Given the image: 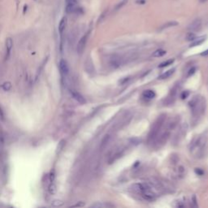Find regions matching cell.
Listing matches in <instances>:
<instances>
[{
	"label": "cell",
	"mask_w": 208,
	"mask_h": 208,
	"mask_svg": "<svg viewBox=\"0 0 208 208\" xmlns=\"http://www.w3.org/2000/svg\"><path fill=\"white\" fill-rule=\"evenodd\" d=\"M72 93V97L74 98L75 100H77V101L80 103V104H85L86 103V100L85 99V98L80 94V93H79L78 92H76V91H72L71 92Z\"/></svg>",
	"instance_id": "obj_10"
},
{
	"label": "cell",
	"mask_w": 208,
	"mask_h": 208,
	"mask_svg": "<svg viewBox=\"0 0 208 208\" xmlns=\"http://www.w3.org/2000/svg\"><path fill=\"white\" fill-rule=\"evenodd\" d=\"M88 36H89V33H86V34H85L80 39V41L77 44V53L79 54V55H81L84 51V50H85V48Z\"/></svg>",
	"instance_id": "obj_5"
},
{
	"label": "cell",
	"mask_w": 208,
	"mask_h": 208,
	"mask_svg": "<svg viewBox=\"0 0 208 208\" xmlns=\"http://www.w3.org/2000/svg\"><path fill=\"white\" fill-rule=\"evenodd\" d=\"M204 100L198 97H194L190 102V106L192 108V112L194 116L200 115L204 111Z\"/></svg>",
	"instance_id": "obj_2"
},
{
	"label": "cell",
	"mask_w": 208,
	"mask_h": 208,
	"mask_svg": "<svg viewBox=\"0 0 208 208\" xmlns=\"http://www.w3.org/2000/svg\"><path fill=\"white\" fill-rule=\"evenodd\" d=\"M64 141L63 140V141H61V142H60L59 143V146H58V147H57V152H59L60 150H62V148H63V146H64Z\"/></svg>",
	"instance_id": "obj_28"
},
{
	"label": "cell",
	"mask_w": 208,
	"mask_h": 208,
	"mask_svg": "<svg viewBox=\"0 0 208 208\" xmlns=\"http://www.w3.org/2000/svg\"><path fill=\"white\" fill-rule=\"evenodd\" d=\"M195 39V34L193 33V32H190L187 34L186 36V40L187 41H193V40Z\"/></svg>",
	"instance_id": "obj_26"
},
{
	"label": "cell",
	"mask_w": 208,
	"mask_h": 208,
	"mask_svg": "<svg viewBox=\"0 0 208 208\" xmlns=\"http://www.w3.org/2000/svg\"><path fill=\"white\" fill-rule=\"evenodd\" d=\"M12 46H13L12 39L11 37H8L6 40V56H5L6 59H8L9 58L11 49H12Z\"/></svg>",
	"instance_id": "obj_8"
},
{
	"label": "cell",
	"mask_w": 208,
	"mask_h": 208,
	"mask_svg": "<svg viewBox=\"0 0 208 208\" xmlns=\"http://www.w3.org/2000/svg\"><path fill=\"white\" fill-rule=\"evenodd\" d=\"M85 206V203H81V202H80L79 203H77V204H75V205H73L72 206L73 207H77V206Z\"/></svg>",
	"instance_id": "obj_29"
},
{
	"label": "cell",
	"mask_w": 208,
	"mask_h": 208,
	"mask_svg": "<svg viewBox=\"0 0 208 208\" xmlns=\"http://www.w3.org/2000/svg\"><path fill=\"white\" fill-rule=\"evenodd\" d=\"M77 1L76 0H72V2L66 3V12L67 13H72L75 12L77 10Z\"/></svg>",
	"instance_id": "obj_9"
},
{
	"label": "cell",
	"mask_w": 208,
	"mask_h": 208,
	"mask_svg": "<svg viewBox=\"0 0 208 208\" xmlns=\"http://www.w3.org/2000/svg\"><path fill=\"white\" fill-rule=\"evenodd\" d=\"M165 119H166V115L163 114V115H160L159 118L156 119V121L154 123L152 129L150 131L149 136H148V142L149 143H153L154 141H155L156 138L159 137V131L162 128L163 124L165 122Z\"/></svg>",
	"instance_id": "obj_1"
},
{
	"label": "cell",
	"mask_w": 208,
	"mask_h": 208,
	"mask_svg": "<svg viewBox=\"0 0 208 208\" xmlns=\"http://www.w3.org/2000/svg\"><path fill=\"white\" fill-rule=\"evenodd\" d=\"M169 137H170V132H169V130H167L163 133L161 134V135L159 137H157L156 140H155L156 141V146H157V147H160V146H163L167 142V139L169 138Z\"/></svg>",
	"instance_id": "obj_4"
},
{
	"label": "cell",
	"mask_w": 208,
	"mask_h": 208,
	"mask_svg": "<svg viewBox=\"0 0 208 208\" xmlns=\"http://www.w3.org/2000/svg\"><path fill=\"white\" fill-rule=\"evenodd\" d=\"M67 23H68V19H67L66 16H64V17L61 19V21H59V27H58L59 32L60 34H62V33H64V31L65 30L66 26H67Z\"/></svg>",
	"instance_id": "obj_13"
},
{
	"label": "cell",
	"mask_w": 208,
	"mask_h": 208,
	"mask_svg": "<svg viewBox=\"0 0 208 208\" xmlns=\"http://www.w3.org/2000/svg\"><path fill=\"white\" fill-rule=\"evenodd\" d=\"M206 144V140L205 137H198L196 142L193 143V147H192V152L196 156H198L202 155V152H203L205 149V146Z\"/></svg>",
	"instance_id": "obj_3"
},
{
	"label": "cell",
	"mask_w": 208,
	"mask_h": 208,
	"mask_svg": "<svg viewBox=\"0 0 208 208\" xmlns=\"http://www.w3.org/2000/svg\"><path fill=\"white\" fill-rule=\"evenodd\" d=\"M166 51L164 50H162V49H159V50H157L155 51V52L153 53V57H162L164 55H166Z\"/></svg>",
	"instance_id": "obj_20"
},
{
	"label": "cell",
	"mask_w": 208,
	"mask_h": 208,
	"mask_svg": "<svg viewBox=\"0 0 208 208\" xmlns=\"http://www.w3.org/2000/svg\"><path fill=\"white\" fill-rule=\"evenodd\" d=\"M174 62V59H169V60H167V61L165 62H163L162 64H159V68H164V67H167V66H168V65H171L172 63Z\"/></svg>",
	"instance_id": "obj_24"
},
{
	"label": "cell",
	"mask_w": 208,
	"mask_h": 208,
	"mask_svg": "<svg viewBox=\"0 0 208 208\" xmlns=\"http://www.w3.org/2000/svg\"><path fill=\"white\" fill-rule=\"evenodd\" d=\"M63 205H64V202L61 200H55V201H53L52 203H51V206H55V207L62 206Z\"/></svg>",
	"instance_id": "obj_23"
},
{
	"label": "cell",
	"mask_w": 208,
	"mask_h": 208,
	"mask_svg": "<svg viewBox=\"0 0 208 208\" xmlns=\"http://www.w3.org/2000/svg\"><path fill=\"white\" fill-rule=\"evenodd\" d=\"M174 72H175V68H172V69H170V70H168V71H167V72H165L164 73H163L162 75H160V76L159 77V79L163 80V79L168 78V77H170L173 74Z\"/></svg>",
	"instance_id": "obj_18"
},
{
	"label": "cell",
	"mask_w": 208,
	"mask_h": 208,
	"mask_svg": "<svg viewBox=\"0 0 208 208\" xmlns=\"http://www.w3.org/2000/svg\"><path fill=\"white\" fill-rule=\"evenodd\" d=\"M2 88L5 90V91H8L11 89V85L10 82H6L2 85Z\"/></svg>",
	"instance_id": "obj_27"
},
{
	"label": "cell",
	"mask_w": 208,
	"mask_h": 208,
	"mask_svg": "<svg viewBox=\"0 0 208 208\" xmlns=\"http://www.w3.org/2000/svg\"><path fill=\"white\" fill-rule=\"evenodd\" d=\"M143 96L146 98H149V99H152L155 97V93L154 92L153 90H145L143 92Z\"/></svg>",
	"instance_id": "obj_19"
},
{
	"label": "cell",
	"mask_w": 208,
	"mask_h": 208,
	"mask_svg": "<svg viewBox=\"0 0 208 208\" xmlns=\"http://www.w3.org/2000/svg\"><path fill=\"white\" fill-rule=\"evenodd\" d=\"M137 3H138V4H145L146 1H145V0H137Z\"/></svg>",
	"instance_id": "obj_31"
},
{
	"label": "cell",
	"mask_w": 208,
	"mask_h": 208,
	"mask_svg": "<svg viewBox=\"0 0 208 208\" xmlns=\"http://www.w3.org/2000/svg\"><path fill=\"white\" fill-rule=\"evenodd\" d=\"M142 195L145 199L148 201H153L155 199V194L153 193V191L150 190V188L149 186H147L146 189L142 193Z\"/></svg>",
	"instance_id": "obj_6"
},
{
	"label": "cell",
	"mask_w": 208,
	"mask_h": 208,
	"mask_svg": "<svg viewBox=\"0 0 208 208\" xmlns=\"http://www.w3.org/2000/svg\"><path fill=\"white\" fill-rule=\"evenodd\" d=\"M59 69H60V71H61V72L63 73V74H64V75L68 74V72H69L68 66V64H67V62L65 61L64 59L60 60V62H59Z\"/></svg>",
	"instance_id": "obj_11"
},
{
	"label": "cell",
	"mask_w": 208,
	"mask_h": 208,
	"mask_svg": "<svg viewBox=\"0 0 208 208\" xmlns=\"http://www.w3.org/2000/svg\"><path fill=\"white\" fill-rule=\"evenodd\" d=\"M194 71H195V68H193L192 69H190V72H189V74H188V77H190V76L193 75V73H194Z\"/></svg>",
	"instance_id": "obj_30"
},
{
	"label": "cell",
	"mask_w": 208,
	"mask_h": 208,
	"mask_svg": "<svg viewBox=\"0 0 208 208\" xmlns=\"http://www.w3.org/2000/svg\"><path fill=\"white\" fill-rule=\"evenodd\" d=\"M27 8H28V6H27V5H24V11H23L24 14H25V11H27Z\"/></svg>",
	"instance_id": "obj_34"
},
{
	"label": "cell",
	"mask_w": 208,
	"mask_h": 208,
	"mask_svg": "<svg viewBox=\"0 0 208 208\" xmlns=\"http://www.w3.org/2000/svg\"><path fill=\"white\" fill-rule=\"evenodd\" d=\"M206 39V37L205 36H203V37H199L197 39H194L192 41L191 44H190V46L191 47H193V46H199L201 44H203Z\"/></svg>",
	"instance_id": "obj_14"
},
{
	"label": "cell",
	"mask_w": 208,
	"mask_h": 208,
	"mask_svg": "<svg viewBox=\"0 0 208 208\" xmlns=\"http://www.w3.org/2000/svg\"><path fill=\"white\" fill-rule=\"evenodd\" d=\"M111 139V137L110 134H106V135H105L104 137L102 140V142H101V145H100V150H103L107 146V145L110 143Z\"/></svg>",
	"instance_id": "obj_12"
},
{
	"label": "cell",
	"mask_w": 208,
	"mask_h": 208,
	"mask_svg": "<svg viewBox=\"0 0 208 208\" xmlns=\"http://www.w3.org/2000/svg\"><path fill=\"white\" fill-rule=\"evenodd\" d=\"M48 191L51 194H55L57 191V189H56V185L55 184L51 183L50 185H49V188H48Z\"/></svg>",
	"instance_id": "obj_22"
},
{
	"label": "cell",
	"mask_w": 208,
	"mask_h": 208,
	"mask_svg": "<svg viewBox=\"0 0 208 208\" xmlns=\"http://www.w3.org/2000/svg\"><path fill=\"white\" fill-rule=\"evenodd\" d=\"M72 0H65V2H66V3H70V2H72Z\"/></svg>",
	"instance_id": "obj_36"
},
{
	"label": "cell",
	"mask_w": 208,
	"mask_h": 208,
	"mask_svg": "<svg viewBox=\"0 0 208 208\" xmlns=\"http://www.w3.org/2000/svg\"><path fill=\"white\" fill-rule=\"evenodd\" d=\"M179 120H180V119H178L177 118L172 119L167 124V129L170 131V130H172L173 129H175V127L177 125V123L179 122Z\"/></svg>",
	"instance_id": "obj_15"
},
{
	"label": "cell",
	"mask_w": 208,
	"mask_h": 208,
	"mask_svg": "<svg viewBox=\"0 0 208 208\" xmlns=\"http://www.w3.org/2000/svg\"><path fill=\"white\" fill-rule=\"evenodd\" d=\"M188 95H189V92H186V93H185V92H184V93H183V95H182L181 97H182V98L184 99V98H186V97H187Z\"/></svg>",
	"instance_id": "obj_33"
},
{
	"label": "cell",
	"mask_w": 208,
	"mask_h": 208,
	"mask_svg": "<svg viewBox=\"0 0 208 208\" xmlns=\"http://www.w3.org/2000/svg\"><path fill=\"white\" fill-rule=\"evenodd\" d=\"M115 206L114 205H111V204H101V203H96V204H93L92 206V207H113Z\"/></svg>",
	"instance_id": "obj_25"
},
{
	"label": "cell",
	"mask_w": 208,
	"mask_h": 208,
	"mask_svg": "<svg viewBox=\"0 0 208 208\" xmlns=\"http://www.w3.org/2000/svg\"><path fill=\"white\" fill-rule=\"evenodd\" d=\"M179 23L177 21H169V22H167L165 24H163L162 26L160 27V29L159 30H163V29H167L168 28H171V27H174V26H177L178 25Z\"/></svg>",
	"instance_id": "obj_16"
},
{
	"label": "cell",
	"mask_w": 208,
	"mask_h": 208,
	"mask_svg": "<svg viewBox=\"0 0 208 208\" xmlns=\"http://www.w3.org/2000/svg\"><path fill=\"white\" fill-rule=\"evenodd\" d=\"M202 28V21H201L200 19H196L195 21H193L188 27L191 32H197L199 31Z\"/></svg>",
	"instance_id": "obj_7"
},
{
	"label": "cell",
	"mask_w": 208,
	"mask_h": 208,
	"mask_svg": "<svg viewBox=\"0 0 208 208\" xmlns=\"http://www.w3.org/2000/svg\"><path fill=\"white\" fill-rule=\"evenodd\" d=\"M207 0H199V2L200 3H205V2H206Z\"/></svg>",
	"instance_id": "obj_35"
},
{
	"label": "cell",
	"mask_w": 208,
	"mask_h": 208,
	"mask_svg": "<svg viewBox=\"0 0 208 208\" xmlns=\"http://www.w3.org/2000/svg\"><path fill=\"white\" fill-rule=\"evenodd\" d=\"M201 55H202V56H206V55H208V50L203 51L202 54H201Z\"/></svg>",
	"instance_id": "obj_32"
},
{
	"label": "cell",
	"mask_w": 208,
	"mask_h": 208,
	"mask_svg": "<svg viewBox=\"0 0 208 208\" xmlns=\"http://www.w3.org/2000/svg\"><path fill=\"white\" fill-rule=\"evenodd\" d=\"M129 2V0H122L121 2H119V3H118L116 5V7H115V11H118V10H119L120 8H122L124 6H125L126 4H127V3Z\"/></svg>",
	"instance_id": "obj_21"
},
{
	"label": "cell",
	"mask_w": 208,
	"mask_h": 208,
	"mask_svg": "<svg viewBox=\"0 0 208 208\" xmlns=\"http://www.w3.org/2000/svg\"><path fill=\"white\" fill-rule=\"evenodd\" d=\"M120 64H121V59H120L119 57L114 56L111 59V64L114 67V68H117V67H119L120 66Z\"/></svg>",
	"instance_id": "obj_17"
}]
</instances>
